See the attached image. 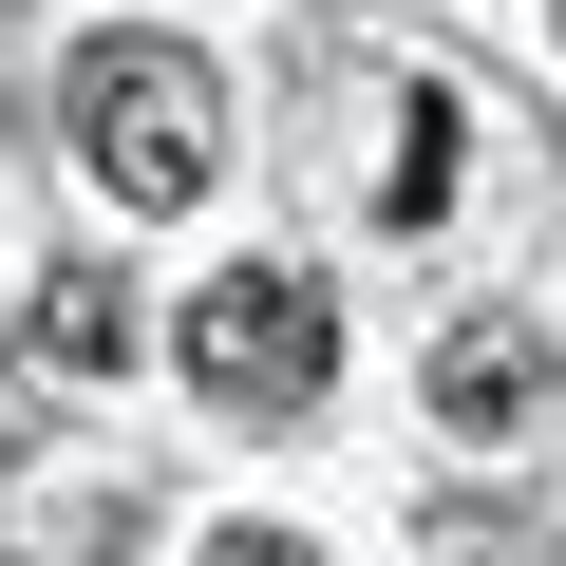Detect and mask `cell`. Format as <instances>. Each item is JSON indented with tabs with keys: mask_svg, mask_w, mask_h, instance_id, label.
<instances>
[{
	"mask_svg": "<svg viewBox=\"0 0 566 566\" xmlns=\"http://www.w3.org/2000/svg\"><path fill=\"white\" fill-rule=\"evenodd\" d=\"M76 151L114 208H208L227 170V76L189 39H76Z\"/></svg>",
	"mask_w": 566,
	"mask_h": 566,
	"instance_id": "obj_1",
	"label": "cell"
},
{
	"mask_svg": "<svg viewBox=\"0 0 566 566\" xmlns=\"http://www.w3.org/2000/svg\"><path fill=\"white\" fill-rule=\"evenodd\" d=\"M170 359H189L227 416H303V397L340 378V303H322L303 264H227V283L170 303Z\"/></svg>",
	"mask_w": 566,
	"mask_h": 566,
	"instance_id": "obj_2",
	"label": "cell"
},
{
	"mask_svg": "<svg viewBox=\"0 0 566 566\" xmlns=\"http://www.w3.org/2000/svg\"><path fill=\"white\" fill-rule=\"evenodd\" d=\"M20 359H39V378H133V359H151V322H133V283H114V264H39Z\"/></svg>",
	"mask_w": 566,
	"mask_h": 566,
	"instance_id": "obj_3",
	"label": "cell"
},
{
	"mask_svg": "<svg viewBox=\"0 0 566 566\" xmlns=\"http://www.w3.org/2000/svg\"><path fill=\"white\" fill-rule=\"evenodd\" d=\"M528 416H547V340H528V322H453V340H434V434L491 453V434H528Z\"/></svg>",
	"mask_w": 566,
	"mask_h": 566,
	"instance_id": "obj_4",
	"label": "cell"
},
{
	"mask_svg": "<svg viewBox=\"0 0 566 566\" xmlns=\"http://www.w3.org/2000/svg\"><path fill=\"white\" fill-rule=\"evenodd\" d=\"M434 208H453V95L416 76V95H397V170H378V227H434Z\"/></svg>",
	"mask_w": 566,
	"mask_h": 566,
	"instance_id": "obj_5",
	"label": "cell"
},
{
	"mask_svg": "<svg viewBox=\"0 0 566 566\" xmlns=\"http://www.w3.org/2000/svg\"><path fill=\"white\" fill-rule=\"evenodd\" d=\"M208 566H322L303 528H208Z\"/></svg>",
	"mask_w": 566,
	"mask_h": 566,
	"instance_id": "obj_6",
	"label": "cell"
}]
</instances>
